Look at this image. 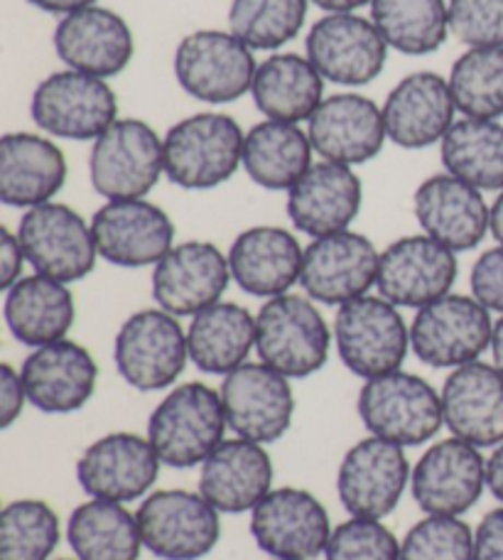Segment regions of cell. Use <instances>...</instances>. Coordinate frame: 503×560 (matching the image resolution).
Here are the masks:
<instances>
[{
  "label": "cell",
  "mask_w": 503,
  "mask_h": 560,
  "mask_svg": "<svg viewBox=\"0 0 503 560\" xmlns=\"http://www.w3.org/2000/svg\"><path fill=\"white\" fill-rule=\"evenodd\" d=\"M491 236L503 246V189L496 197V202L491 205Z\"/></svg>",
  "instance_id": "53"
},
{
  "label": "cell",
  "mask_w": 503,
  "mask_h": 560,
  "mask_svg": "<svg viewBox=\"0 0 503 560\" xmlns=\"http://www.w3.org/2000/svg\"><path fill=\"white\" fill-rule=\"evenodd\" d=\"M410 489L425 514L465 516L487 489V459L455 435L440 440L412 467Z\"/></svg>",
  "instance_id": "17"
},
{
  "label": "cell",
  "mask_w": 503,
  "mask_h": 560,
  "mask_svg": "<svg viewBox=\"0 0 503 560\" xmlns=\"http://www.w3.org/2000/svg\"><path fill=\"white\" fill-rule=\"evenodd\" d=\"M457 254L428 234L402 236L381 252L378 295L398 307H425L452 293Z\"/></svg>",
  "instance_id": "20"
},
{
  "label": "cell",
  "mask_w": 503,
  "mask_h": 560,
  "mask_svg": "<svg viewBox=\"0 0 503 560\" xmlns=\"http://www.w3.org/2000/svg\"><path fill=\"white\" fill-rule=\"evenodd\" d=\"M5 325L30 349L67 339L77 319L74 293L67 283L47 276H23L5 290Z\"/></svg>",
  "instance_id": "33"
},
{
  "label": "cell",
  "mask_w": 503,
  "mask_h": 560,
  "mask_svg": "<svg viewBox=\"0 0 503 560\" xmlns=\"http://www.w3.org/2000/svg\"><path fill=\"white\" fill-rule=\"evenodd\" d=\"M30 114L55 138L96 140L118 121V98L106 79L62 69L37 84Z\"/></svg>",
  "instance_id": "10"
},
{
  "label": "cell",
  "mask_w": 503,
  "mask_h": 560,
  "mask_svg": "<svg viewBox=\"0 0 503 560\" xmlns=\"http://www.w3.org/2000/svg\"><path fill=\"white\" fill-rule=\"evenodd\" d=\"M371 20L386 45L408 57L437 52L449 37L445 0H374Z\"/></svg>",
  "instance_id": "39"
},
{
  "label": "cell",
  "mask_w": 503,
  "mask_h": 560,
  "mask_svg": "<svg viewBox=\"0 0 503 560\" xmlns=\"http://www.w3.org/2000/svg\"><path fill=\"white\" fill-rule=\"evenodd\" d=\"M160 459L148 438L108 433L94 440L77 459V482L92 499L128 504L145 499L157 482Z\"/></svg>",
  "instance_id": "18"
},
{
  "label": "cell",
  "mask_w": 503,
  "mask_h": 560,
  "mask_svg": "<svg viewBox=\"0 0 503 560\" xmlns=\"http://www.w3.org/2000/svg\"><path fill=\"white\" fill-rule=\"evenodd\" d=\"M317 8L327 10V13H354L361 5H371L374 0H312Z\"/></svg>",
  "instance_id": "52"
},
{
  "label": "cell",
  "mask_w": 503,
  "mask_h": 560,
  "mask_svg": "<svg viewBox=\"0 0 503 560\" xmlns=\"http://www.w3.org/2000/svg\"><path fill=\"white\" fill-rule=\"evenodd\" d=\"M491 313L471 295L449 293L418 310L410 325V352L432 369H459L491 349Z\"/></svg>",
  "instance_id": "8"
},
{
  "label": "cell",
  "mask_w": 503,
  "mask_h": 560,
  "mask_svg": "<svg viewBox=\"0 0 503 560\" xmlns=\"http://www.w3.org/2000/svg\"><path fill=\"white\" fill-rule=\"evenodd\" d=\"M331 329L315 300L285 293L266 300L256 315L258 359L288 378H307L327 364Z\"/></svg>",
  "instance_id": "3"
},
{
  "label": "cell",
  "mask_w": 503,
  "mask_h": 560,
  "mask_svg": "<svg viewBox=\"0 0 503 560\" xmlns=\"http://www.w3.org/2000/svg\"><path fill=\"white\" fill-rule=\"evenodd\" d=\"M229 430L221 394L201 382L179 384L148 418V440L163 465L192 469L224 443Z\"/></svg>",
  "instance_id": "1"
},
{
  "label": "cell",
  "mask_w": 503,
  "mask_h": 560,
  "mask_svg": "<svg viewBox=\"0 0 503 560\" xmlns=\"http://www.w3.org/2000/svg\"><path fill=\"white\" fill-rule=\"evenodd\" d=\"M335 345L341 364L369 382L402 366L410 352V327L398 305L381 295H364L339 307Z\"/></svg>",
  "instance_id": "5"
},
{
  "label": "cell",
  "mask_w": 503,
  "mask_h": 560,
  "mask_svg": "<svg viewBox=\"0 0 503 560\" xmlns=\"http://www.w3.org/2000/svg\"><path fill=\"white\" fill-rule=\"evenodd\" d=\"M187 345L189 362L199 372L226 376L244 366L256 349V317L244 305L219 300L192 317Z\"/></svg>",
  "instance_id": "34"
},
{
  "label": "cell",
  "mask_w": 503,
  "mask_h": 560,
  "mask_svg": "<svg viewBox=\"0 0 503 560\" xmlns=\"http://www.w3.org/2000/svg\"><path fill=\"white\" fill-rule=\"evenodd\" d=\"M475 560H503V504L475 528Z\"/></svg>",
  "instance_id": "48"
},
{
  "label": "cell",
  "mask_w": 503,
  "mask_h": 560,
  "mask_svg": "<svg viewBox=\"0 0 503 560\" xmlns=\"http://www.w3.org/2000/svg\"><path fill=\"white\" fill-rule=\"evenodd\" d=\"M229 283V256L209 242L177 244L153 268L155 303L175 317H195L219 303Z\"/></svg>",
  "instance_id": "22"
},
{
  "label": "cell",
  "mask_w": 503,
  "mask_h": 560,
  "mask_svg": "<svg viewBox=\"0 0 503 560\" xmlns=\"http://www.w3.org/2000/svg\"><path fill=\"white\" fill-rule=\"evenodd\" d=\"M27 401V392L23 384V374L10 364L0 366V428H10L23 416Z\"/></svg>",
  "instance_id": "47"
},
{
  "label": "cell",
  "mask_w": 503,
  "mask_h": 560,
  "mask_svg": "<svg viewBox=\"0 0 503 560\" xmlns=\"http://www.w3.org/2000/svg\"><path fill=\"white\" fill-rule=\"evenodd\" d=\"M471 298H477L489 313L503 315V246H494L477 258L469 276Z\"/></svg>",
  "instance_id": "46"
},
{
  "label": "cell",
  "mask_w": 503,
  "mask_h": 560,
  "mask_svg": "<svg viewBox=\"0 0 503 560\" xmlns=\"http://www.w3.org/2000/svg\"><path fill=\"white\" fill-rule=\"evenodd\" d=\"M381 254L364 234L337 232L312 238L302 258L300 285L321 305H347L369 295L378 280Z\"/></svg>",
  "instance_id": "19"
},
{
  "label": "cell",
  "mask_w": 503,
  "mask_h": 560,
  "mask_svg": "<svg viewBox=\"0 0 503 560\" xmlns=\"http://www.w3.org/2000/svg\"><path fill=\"white\" fill-rule=\"evenodd\" d=\"M487 489L503 504V443L496 445L487 459Z\"/></svg>",
  "instance_id": "50"
},
{
  "label": "cell",
  "mask_w": 503,
  "mask_h": 560,
  "mask_svg": "<svg viewBox=\"0 0 503 560\" xmlns=\"http://www.w3.org/2000/svg\"><path fill=\"white\" fill-rule=\"evenodd\" d=\"M250 96L270 121L302 124L325 102V77L307 57L280 52L258 65Z\"/></svg>",
  "instance_id": "35"
},
{
  "label": "cell",
  "mask_w": 503,
  "mask_h": 560,
  "mask_svg": "<svg viewBox=\"0 0 503 560\" xmlns=\"http://www.w3.org/2000/svg\"><path fill=\"white\" fill-rule=\"evenodd\" d=\"M136 516L145 548L160 560H201L221 538V514L187 489H157Z\"/></svg>",
  "instance_id": "11"
},
{
  "label": "cell",
  "mask_w": 503,
  "mask_h": 560,
  "mask_svg": "<svg viewBox=\"0 0 503 560\" xmlns=\"http://www.w3.org/2000/svg\"><path fill=\"white\" fill-rule=\"evenodd\" d=\"M449 33L469 49L503 47V0H449Z\"/></svg>",
  "instance_id": "45"
},
{
  "label": "cell",
  "mask_w": 503,
  "mask_h": 560,
  "mask_svg": "<svg viewBox=\"0 0 503 560\" xmlns=\"http://www.w3.org/2000/svg\"><path fill=\"white\" fill-rule=\"evenodd\" d=\"M273 560H283V558H273Z\"/></svg>",
  "instance_id": "56"
},
{
  "label": "cell",
  "mask_w": 503,
  "mask_h": 560,
  "mask_svg": "<svg viewBox=\"0 0 503 560\" xmlns=\"http://www.w3.org/2000/svg\"><path fill=\"white\" fill-rule=\"evenodd\" d=\"M452 98L465 118L503 116V47L467 49L447 77Z\"/></svg>",
  "instance_id": "40"
},
{
  "label": "cell",
  "mask_w": 503,
  "mask_h": 560,
  "mask_svg": "<svg viewBox=\"0 0 503 560\" xmlns=\"http://www.w3.org/2000/svg\"><path fill=\"white\" fill-rule=\"evenodd\" d=\"M189 359L187 332L179 317L163 307L140 310L120 325L114 362L124 382L136 392L153 394L173 386Z\"/></svg>",
  "instance_id": "6"
},
{
  "label": "cell",
  "mask_w": 503,
  "mask_h": 560,
  "mask_svg": "<svg viewBox=\"0 0 503 560\" xmlns=\"http://www.w3.org/2000/svg\"><path fill=\"white\" fill-rule=\"evenodd\" d=\"M305 49V57L327 82L364 86L384 72L390 47L374 20L354 13H327L309 27Z\"/></svg>",
  "instance_id": "16"
},
{
  "label": "cell",
  "mask_w": 503,
  "mask_h": 560,
  "mask_svg": "<svg viewBox=\"0 0 503 560\" xmlns=\"http://www.w3.org/2000/svg\"><path fill=\"white\" fill-rule=\"evenodd\" d=\"M312 140L300 124H256L244 138V170L258 187L290 192L312 163Z\"/></svg>",
  "instance_id": "36"
},
{
  "label": "cell",
  "mask_w": 503,
  "mask_h": 560,
  "mask_svg": "<svg viewBox=\"0 0 503 560\" xmlns=\"http://www.w3.org/2000/svg\"><path fill=\"white\" fill-rule=\"evenodd\" d=\"M307 136L321 160L347 167L374 160L388 138L381 106L349 92L327 96L319 104L307 121Z\"/></svg>",
  "instance_id": "25"
},
{
  "label": "cell",
  "mask_w": 503,
  "mask_h": 560,
  "mask_svg": "<svg viewBox=\"0 0 503 560\" xmlns=\"http://www.w3.org/2000/svg\"><path fill=\"white\" fill-rule=\"evenodd\" d=\"M491 357H494V366L503 374V315L494 323V337H491Z\"/></svg>",
  "instance_id": "54"
},
{
  "label": "cell",
  "mask_w": 503,
  "mask_h": 560,
  "mask_svg": "<svg viewBox=\"0 0 503 560\" xmlns=\"http://www.w3.org/2000/svg\"><path fill=\"white\" fill-rule=\"evenodd\" d=\"M305 248L283 226H250L229 248L231 280L254 298H278L300 283Z\"/></svg>",
  "instance_id": "31"
},
{
  "label": "cell",
  "mask_w": 503,
  "mask_h": 560,
  "mask_svg": "<svg viewBox=\"0 0 503 560\" xmlns=\"http://www.w3.org/2000/svg\"><path fill=\"white\" fill-rule=\"evenodd\" d=\"M400 560H475V532L461 516H425L400 541Z\"/></svg>",
  "instance_id": "43"
},
{
  "label": "cell",
  "mask_w": 503,
  "mask_h": 560,
  "mask_svg": "<svg viewBox=\"0 0 503 560\" xmlns=\"http://www.w3.org/2000/svg\"><path fill=\"white\" fill-rule=\"evenodd\" d=\"M327 560H400V541L384 518L351 516L329 536Z\"/></svg>",
  "instance_id": "44"
},
{
  "label": "cell",
  "mask_w": 503,
  "mask_h": 560,
  "mask_svg": "<svg viewBox=\"0 0 503 560\" xmlns=\"http://www.w3.org/2000/svg\"><path fill=\"white\" fill-rule=\"evenodd\" d=\"M59 541V514L43 499H15L0 512V560H49Z\"/></svg>",
  "instance_id": "41"
},
{
  "label": "cell",
  "mask_w": 503,
  "mask_h": 560,
  "mask_svg": "<svg viewBox=\"0 0 503 560\" xmlns=\"http://www.w3.org/2000/svg\"><path fill=\"white\" fill-rule=\"evenodd\" d=\"M55 52L67 69L108 79L118 77L130 65L136 43L128 23L118 13L89 5L59 20Z\"/></svg>",
  "instance_id": "27"
},
{
  "label": "cell",
  "mask_w": 503,
  "mask_h": 560,
  "mask_svg": "<svg viewBox=\"0 0 503 560\" xmlns=\"http://www.w3.org/2000/svg\"><path fill=\"white\" fill-rule=\"evenodd\" d=\"M309 0H231L229 30L256 52H273L300 35Z\"/></svg>",
  "instance_id": "42"
},
{
  "label": "cell",
  "mask_w": 503,
  "mask_h": 560,
  "mask_svg": "<svg viewBox=\"0 0 503 560\" xmlns=\"http://www.w3.org/2000/svg\"><path fill=\"white\" fill-rule=\"evenodd\" d=\"M442 165L481 192L503 189V124L461 118L440 143Z\"/></svg>",
  "instance_id": "38"
},
{
  "label": "cell",
  "mask_w": 503,
  "mask_h": 560,
  "mask_svg": "<svg viewBox=\"0 0 503 560\" xmlns=\"http://www.w3.org/2000/svg\"><path fill=\"white\" fill-rule=\"evenodd\" d=\"M406 447L369 435L347 450L337 472V494L351 516L386 518L410 485Z\"/></svg>",
  "instance_id": "13"
},
{
  "label": "cell",
  "mask_w": 503,
  "mask_h": 560,
  "mask_svg": "<svg viewBox=\"0 0 503 560\" xmlns=\"http://www.w3.org/2000/svg\"><path fill=\"white\" fill-rule=\"evenodd\" d=\"M384 112L388 140L406 150H422L435 143L455 126V98L449 82L435 72H416L390 89Z\"/></svg>",
  "instance_id": "29"
},
{
  "label": "cell",
  "mask_w": 503,
  "mask_h": 560,
  "mask_svg": "<svg viewBox=\"0 0 503 560\" xmlns=\"http://www.w3.org/2000/svg\"><path fill=\"white\" fill-rule=\"evenodd\" d=\"M27 264V256L23 252L17 234L3 226L0 232V288H13L20 278H23V268Z\"/></svg>",
  "instance_id": "49"
},
{
  "label": "cell",
  "mask_w": 503,
  "mask_h": 560,
  "mask_svg": "<svg viewBox=\"0 0 503 560\" xmlns=\"http://www.w3.org/2000/svg\"><path fill=\"white\" fill-rule=\"evenodd\" d=\"M17 238L35 273L59 283H77L96 268L98 252L92 224L67 205L47 202L25 209Z\"/></svg>",
  "instance_id": "12"
},
{
  "label": "cell",
  "mask_w": 503,
  "mask_h": 560,
  "mask_svg": "<svg viewBox=\"0 0 503 560\" xmlns=\"http://www.w3.org/2000/svg\"><path fill=\"white\" fill-rule=\"evenodd\" d=\"M449 433L479 450L503 443V374L494 364L452 369L440 392Z\"/></svg>",
  "instance_id": "28"
},
{
  "label": "cell",
  "mask_w": 503,
  "mask_h": 560,
  "mask_svg": "<svg viewBox=\"0 0 503 560\" xmlns=\"http://www.w3.org/2000/svg\"><path fill=\"white\" fill-rule=\"evenodd\" d=\"M69 175L55 140L35 133H8L0 140V202L33 209L52 202Z\"/></svg>",
  "instance_id": "32"
},
{
  "label": "cell",
  "mask_w": 503,
  "mask_h": 560,
  "mask_svg": "<svg viewBox=\"0 0 503 560\" xmlns=\"http://www.w3.org/2000/svg\"><path fill=\"white\" fill-rule=\"evenodd\" d=\"M98 258L118 268L157 266L175 246V224L148 199H114L92 219Z\"/></svg>",
  "instance_id": "21"
},
{
  "label": "cell",
  "mask_w": 503,
  "mask_h": 560,
  "mask_svg": "<svg viewBox=\"0 0 503 560\" xmlns=\"http://www.w3.org/2000/svg\"><path fill=\"white\" fill-rule=\"evenodd\" d=\"M59 560H69V558H59Z\"/></svg>",
  "instance_id": "55"
},
{
  "label": "cell",
  "mask_w": 503,
  "mask_h": 560,
  "mask_svg": "<svg viewBox=\"0 0 503 560\" xmlns=\"http://www.w3.org/2000/svg\"><path fill=\"white\" fill-rule=\"evenodd\" d=\"M335 528L327 506L300 487H276L250 512V536L270 558L312 560L327 551Z\"/></svg>",
  "instance_id": "15"
},
{
  "label": "cell",
  "mask_w": 503,
  "mask_h": 560,
  "mask_svg": "<svg viewBox=\"0 0 503 560\" xmlns=\"http://www.w3.org/2000/svg\"><path fill=\"white\" fill-rule=\"evenodd\" d=\"M356 408L369 435L402 447L430 443L445 425L440 394L425 378L402 369L369 378L361 386Z\"/></svg>",
  "instance_id": "4"
},
{
  "label": "cell",
  "mask_w": 503,
  "mask_h": 560,
  "mask_svg": "<svg viewBox=\"0 0 503 560\" xmlns=\"http://www.w3.org/2000/svg\"><path fill=\"white\" fill-rule=\"evenodd\" d=\"M229 430L236 438L268 445L283 438L295 418L290 378L264 362H246L224 376L219 388Z\"/></svg>",
  "instance_id": "14"
},
{
  "label": "cell",
  "mask_w": 503,
  "mask_h": 560,
  "mask_svg": "<svg viewBox=\"0 0 503 560\" xmlns=\"http://www.w3.org/2000/svg\"><path fill=\"white\" fill-rule=\"evenodd\" d=\"M364 202V185L354 170L339 163L312 165L288 192V217L312 238L347 232Z\"/></svg>",
  "instance_id": "30"
},
{
  "label": "cell",
  "mask_w": 503,
  "mask_h": 560,
  "mask_svg": "<svg viewBox=\"0 0 503 560\" xmlns=\"http://www.w3.org/2000/svg\"><path fill=\"white\" fill-rule=\"evenodd\" d=\"M30 5H35L39 10H45V13H57V15H69V13H77V10L94 5L96 0H27Z\"/></svg>",
  "instance_id": "51"
},
{
  "label": "cell",
  "mask_w": 503,
  "mask_h": 560,
  "mask_svg": "<svg viewBox=\"0 0 503 560\" xmlns=\"http://www.w3.org/2000/svg\"><path fill=\"white\" fill-rule=\"evenodd\" d=\"M175 79L204 104H231L250 94L256 77L254 49L231 30H197L175 49Z\"/></svg>",
  "instance_id": "9"
},
{
  "label": "cell",
  "mask_w": 503,
  "mask_h": 560,
  "mask_svg": "<svg viewBox=\"0 0 503 560\" xmlns=\"http://www.w3.org/2000/svg\"><path fill=\"white\" fill-rule=\"evenodd\" d=\"M67 538L77 560H138L145 548L138 516L106 499L79 504L69 516Z\"/></svg>",
  "instance_id": "37"
},
{
  "label": "cell",
  "mask_w": 503,
  "mask_h": 560,
  "mask_svg": "<svg viewBox=\"0 0 503 560\" xmlns=\"http://www.w3.org/2000/svg\"><path fill=\"white\" fill-rule=\"evenodd\" d=\"M244 138L236 118L195 114L163 138L165 175L183 189H211L229 183L244 165Z\"/></svg>",
  "instance_id": "2"
},
{
  "label": "cell",
  "mask_w": 503,
  "mask_h": 560,
  "mask_svg": "<svg viewBox=\"0 0 503 560\" xmlns=\"http://www.w3.org/2000/svg\"><path fill=\"white\" fill-rule=\"evenodd\" d=\"M165 175V148L153 126L138 118L118 121L94 140L89 177L96 192L114 199H145Z\"/></svg>",
  "instance_id": "7"
},
{
  "label": "cell",
  "mask_w": 503,
  "mask_h": 560,
  "mask_svg": "<svg viewBox=\"0 0 503 560\" xmlns=\"http://www.w3.org/2000/svg\"><path fill=\"white\" fill-rule=\"evenodd\" d=\"M412 212L422 234L455 254L477 248L491 232V207L481 189L449 173L420 183L412 197Z\"/></svg>",
  "instance_id": "23"
},
{
  "label": "cell",
  "mask_w": 503,
  "mask_h": 560,
  "mask_svg": "<svg viewBox=\"0 0 503 560\" xmlns=\"http://www.w3.org/2000/svg\"><path fill=\"white\" fill-rule=\"evenodd\" d=\"M273 477V459L266 445L231 438L199 465V494L219 514H246L270 494Z\"/></svg>",
  "instance_id": "26"
},
{
  "label": "cell",
  "mask_w": 503,
  "mask_h": 560,
  "mask_svg": "<svg viewBox=\"0 0 503 560\" xmlns=\"http://www.w3.org/2000/svg\"><path fill=\"white\" fill-rule=\"evenodd\" d=\"M27 401L49 416H67L92 401L98 384V366L92 352L72 339L37 347L23 362Z\"/></svg>",
  "instance_id": "24"
}]
</instances>
